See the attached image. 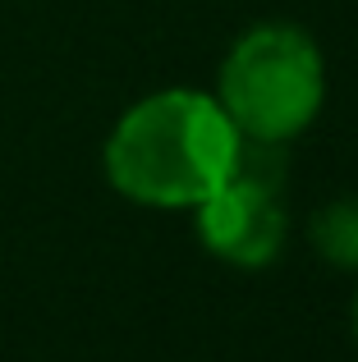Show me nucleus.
<instances>
[{"label": "nucleus", "instance_id": "2", "mask_svg": "<svg viewBox=\"0 0 358 362\" xmlns=\"http://www.w3.org/2000/svg\"><path fill=\"white\" fill-rule=\"evenodd\" d=\"M216 101L239 138L280 147L299 138L326 101L322 51L294 23H258L225 55Z\"/></svg>", "mask_w": 358, "mask_h": 362}, {"label": "nucleus", "instance_id": "1", "mask_svg": "<svg viewBox=\"0 0 358 362\" xmlns=\"http://www.w3.org/2000/svg\"><path fill=\"white\" fill-rule=\"evenodd\" d=\"M239 129L221 101L193 88H166L129 106L106 138V179L143 206H197L239 160Z\"/></svg>", "mask_w": 358, "mask_h": 362}, {"label": "nucleus", "instance_id": "3", "mask_svg": "<svg viewBox=\"0 0 358 362\" xmlns=\"http://www.w3.org/2000/svg\"><path fill=\"white\" fill-rule=\"evenodd\" d=\"M197 234L212 257L243 271L276 262L285 247V206L276 197V184L234 160V175L197 202Z\"/></svg>", "mask_w": 358, "mask_h": 362}, {"label": "nucleus", "instance_id": "5", "mask_svg": "<svg viewBox=\"0 0 358 362\" xmlns=\"http://www.w3.org/2000/svg\"><path fill=\"white\" fill-rule=\"evenodd\" d=\"M350 321H354V339H358V293H354V308H350Z\"/></svg>", "mask_w": 358, "mask_h": 362}, {"label": "nucleus", "instance_id": "4", "mask_svg": "<svg viewBox=\"0 0 358 362\" xmlns=\"http://www.w3.org/2000/svg\"><path fill=\"white\" fill-rule=\"evenodd\" d=\"M313 247L331 266L358 271V197H335L313 221Z\"/></svg>", "mask_w": 358, "mask_h": 362}]
</instances>
